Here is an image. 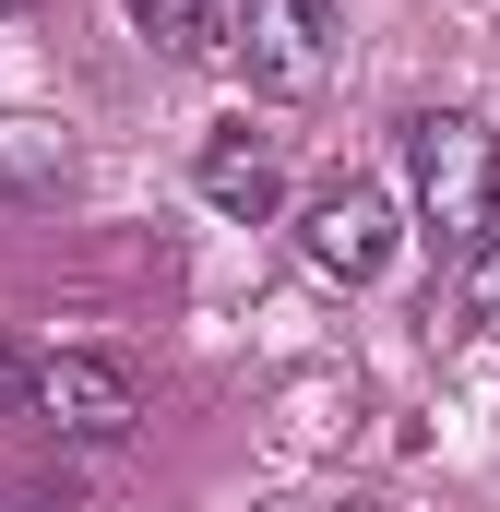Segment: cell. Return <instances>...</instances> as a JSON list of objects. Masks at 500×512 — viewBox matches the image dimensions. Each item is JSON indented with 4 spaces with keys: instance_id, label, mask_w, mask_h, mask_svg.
Masks as SVG:
<instances>
[{
    "instance_id": "obj_5",
    "label": "cell",
    "mask_w": 500,
    "mask_h": 512,
    "mask_svg": "<svg viewBox=\"0 0 500 512\" xmlns=\"http://www.w3.org/2000/svg\"><path fill=\"white\" fill-rule=\"evenodd\" d=\"M191 179H203V203L215 215H239V227H274L286 215V167H274V143L262 131H203V155H191Z\"/></svg>"
},
{
    "instance_id": "obj_9",
    "label": "cell",
    "mask_w": 500,
    "mask_h": 512,
    "mask_svg": "<svg viewBox=\"0 0 500 512\" xmlns=\"http://www.w3.org/2000/svg\"><path fill=\"white\" fill-rule=\"evenodd\" d=\"M0 512H72V501H0Z\"/></svg>"
},
{
    "instance_id": "obj_2",
    "label": "cell",
    "mask_w": 500,
    "mask_h": 512,
    "mask_svg": "<svg viewBox=\"0 0 500 512\" xmlns=\"http://www.w3.org/2000/svg\"><path fill=\"white\" fill-rule=\"evenodd\" d=\"M24 405H36L60 441H131V429H143V382H131L120 358H96V346H48L36 382H24Z\"/></svg>"
},
{
    "instance_id": "obj_1",
    "label": "cell",
    "mask_w": 500,
    "mask_h": 512,
    "mask_svg": "<svg viewBox=\"0 0 500 512\" xmlns=\"http://www.w3.org/2000/svg\"><path fill=\"white\" fill-rule=\"evenodd\" d=\"M405 179H417V215L441 251H489L500 227V131L477 108H417L405 120Z\"/></svg>"
},
{
    "instance_id": "obj_6",
    "label": "cell",
    "mask_w": 500,
    "mask_h": 512,
    "mask_svg": "<svg viewBox=\"0 0 500 512\" xmlns=\"http://www.w3.org/2000/svg\"><path fill=\"white\" fill-rule=\"evenodd\" d=\"M143 12V36H167L179 60H215V48H239V24H215V0H131Z\"/></svg>"
},
{
    "instance_id": "obj_8",
    "label": "cell",
    "mask_w": 500,
    "mask_h": 512,
    "mask_svg": "<svg viewBox=\"0 0 500 512\" xmlns=\"http://www.w3.org/2000/svg\"><path fill=\"white\" fill-rule=\"evenodd\" d=\"M477 310H500V262H477Z\"/></svg>"
},
{
    "instance_id": "obj_4",
    "label": "cell",
    "mask_w": 500,
    "mask_h": 512,
    "mask_svg": "<svg viewBox=\"0 0 500 512\" xmlns=\"http://www.w3.org/2000/svg\"><path fill=\"white\" fill-rule=\"evenodd\" d=\"M393 239H405V227H393L381 191H322V203L298 215V262H310L322 286H381V274H393Z\"/></svg>"
},
{
    "instance_id": "obj_7",
    "label": "cell",
    "mask_w": 500,
    "mask_h": 512,
    "mask_svg": "<svg viewBox=\"0 0 500 512\" xmlns=\"http://www.w3.org/2000/svg\"><path fill=\"white\" fill-rule=\"evenodd\" d=\"M24 382H36V370H24V358L0 346V405H24Z\"/></svg>"
},
{
    "instance_id": "obj_3",
    "label": "cell",
    "mask_w": 500,
    "mask_h": 512,
    "mask_svg": "<svg viewBox=\"0 0 500 512\" xmlns=\"http://www.w3.org/2000/svg\"><path fill=\"white\" fill-rule=\"evenodd\" d=\"M334 36H346V0H250L239 12V60L262 96H322Z\"/></svg>"
},
{
    "instance_id": "obj_10",
    "label": "cell",
    "mask_w": 500,
    "mask_h": 512,
    "mask_svg": "<svg viewBox=\"0 0 500 512\" xmlns=\"http://www.w3.org/2000/svg\"><path fill=\"white\" fill-rule=\"evenodd\" d=\"M0 12H12V0H0Z\"/></svg>"
}]
</instances>
